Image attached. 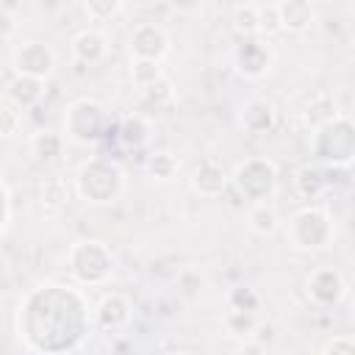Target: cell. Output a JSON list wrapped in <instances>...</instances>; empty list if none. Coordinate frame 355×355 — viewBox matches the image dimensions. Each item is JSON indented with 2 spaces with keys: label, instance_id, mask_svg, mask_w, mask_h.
<instances>
[{
  "label": "cell",
  "instance_id": "cell-1",
  "mask_svg": "<svg viewBox=\"0 0 355 355\" xmlns=\"http://www.w3.org/2000/svg\"><path fill=\"white\" fill-rule=\"evenodd\" d=\"M19 341L36 355L75 352L92 333V311L75 286L44 283L31 288L17 308Z\"/></svg>",
  "mask_w": 355,
  "mask_h": 355
},
{
  "label": "cell",
  "instance_id": "cell-2",
  "mask_svg": "<svg viewBox=\"0 0 355 355\" xmlns=\"http://www.w3.org/2000/svg\"><path fill=\"white\" fill-rule=\"evenodd\" d=\"M72 189L89 205H108L119 200V194L125 191V175L111 158L94 155L75 169Z\"/></svg>",
  "mask_w": 355,
  "mask_h": 355
},
{
  "label": "cell",
  "instance_id": "cell-3",
  "mask_svg": "<svg viewBox=\"0 0 355 355\" xmlns=\"http://www.w3.org/2000/svg\"><path fill=\"white\" fill-rule=\"evenodd\" d=\"M105 133H111V116L100 100L78 97V100L67 103L64 116H61V139L89 147V144H97L100 139H105Z\"/></svg>",
  "mask_w": 355,
  "mask_h": 355
},
{
  "label": "cell",
  "instance_id": "cell-4",
  "mask_svg": "<svg viewBox=\"0 0 355 355\" xmlns=\"http://www.w3.org/2000/svg\"><path fill=\"white\" fill-rule=\"evenodd\" d=\"M311 155L327 169H349L355 158V125L347 114H338L327 125L311 130Z\"/></svg>",
  "mask_w": 355,
  "mask_h": 355
},
{
  "label": "cell",
  "instance_id": "cell-5",
  "mask_svg": "<svg viewBox=\"0 0 355 355\" xmlns=\"http://www.w3.org/2000/svg\"><path fill=\"white\" fill-rule=\"evenodd\" d=\"M67 269L78 286L97 288L105 286L116 269V258L111 247L100 239H80L67 252Z\"/></svg>",
  "mask_w": 355,
  "mask_h": 355
},
{
  "label": "cell",
  "instance_id": "cell-6",
  "mask_svg": "<svg viewBox=\"0 0 355 355\" xmlns=\"http://www.w3.org/2000/svg\"><path fill=\"white\" fill-rule=\"evenodd\" d=\"M333 236H336L333 216L324 208H316V205H305V208L294 211L286 222V241L297 252L324 250L333 241Z\"/></svg>",
  "mask_w": 355,
  "mask_h": 355
},
{
  "label": "cell",
  "instance_id": "cell-7",
  "mask_svg": "<svg viewBox=\"0 0 355 355\" xmlns=\"http://www.w3.org/2000/svg\"><path fill=\"white\" fill-rule=\"evenodd\" d=\"M230 186L244 197L250 200L252 205L255 202H269L277 191V166L269 161V158H244L241 164H236L233 175H230Z\"/></svg>",
  "mask_w": 355,
  "mask_h": 355
},
{
  "label": "cell",
  "instance_id": "cell-8",
  "mask_svg": "<svg viewBox=\"0 0 355 355\" xmlns=\"http://www.w3.org/2000/svg\"><path fill=\"white\" fill-rule=\"evenodd\" d=\"M11 69L14 75L50 80L55 72V50L44 39H22L11 47Z\"/></svg>",
  "mask_w": 355,
  "mask_h": 355
},
{
  "label": "cell",
  "instance_id": "cell-9",
  "mask_svg": "<svg viewBox=\"0 0 355 355\" xmlns=\"http://www.w3.org/2000/svg\"><path fill=\"white\" fill-rule=\"evenodd\" d=\"M275 64V47L269 44V39L263 36H250L241 39L233 47V69L244 78V80H258L263 78Z\"/></svg>",
  "mask_w": 355,
  "mask_h": 355
},
{
  "label": "cell",
  "instance_id": "cell-10",
  "mask_svg": "<svg viewBox=\"0 0 355 355\" xmlns=\"http://www.w3.org/2000/svg\"><path fill=\"white\" fill-rule=\"evenodd\" d=\"M347 280L333 266H316L305 277V294L316 308H336L347 297Z\"/></svg>",
  "mask_w": 355,
  "mask_h": 355
},
{
  "label": "cell",
  "instance_id": "cell-11",
  "mask_svg": "<svg viewBox=\"0 0 355 355\" xmlns=\"http://www.w3.org/2000/svg\"><path fill=\"white\" fill-rule=\"evenodd\" d=\"M128 47H130V58H144V61H158L169 53V33L158 25V22H139L133 25L130 36H128Z\"/></svg>",
  "mask_w": 355,
  "mask_h": 355
},
{
  "label": "cell",
  "instance_id": "cell-12",
  "mask_svg": "<svg viewBox=\"0 0 355 355\" xmlns=\"http://www.w3.org/2000/svg\"><path fill=\"white\" fill-rule=\"evenodd\" d=\"M133 319V302L119 294V291H111L105 294L94 311H92V330H100V333H119L130 324Z\"/></svg>",
  "mask_w": 355,
  "mask_h": 355
},
{
  "label": "cell",
  "instance_id": "cell-13",
  "mask_svg": "<svg viewBox=\"0 0 355 355\" xmlns=\"http://www.w3.org/2000/svg\"><path fill=\"white\" fill-rule=\"evenodd\" d=\"M189 186H191V191H194L197 197H202V200H216V197H222V194L230 189V175L225 172L222 164L205 158V161H200V164L194 166V172H191V178H189Z\"/></svg>",
  "mask_w": 355,
  "mask_h": 355
},
{
  "label": "cell",
  "instance_id": "cell-14",
  "mask_svg": "<svg viewBox=\"0 0 355 355\" xmlns=\"http://www.w3.org/2000/svg\"><path fill=\"white\" fill-rule=\"evenodd\" d=\"M275 8H277V25L286 33H305L316 22V8L308 0H280L275 3Z\"/></svg>",
  "mask_w": 355,
  "mask_h": 355
},
{
  "label": "cell",
  "instance_id": "cell-15",
  "mask_svg": "<svg viewBox=\"0 0 355 355\" xmlns=\"http://www.w3.org/2000/svg\"><path fill=\"white\" fill-rule=\"evenodd\" d=\"M178 92L172 86L169 78H161L155 83H150L147 89H139V114L141 116H155V114H166L175 108Z\"/></svg>",
  "mask_w": 355,
  "mask_h": 355
},
{
  "label": "cell",
  "instance_id": "cell-16",
  "mask_svg": "<svg viewBox=\"0 0 355 355\" xmlns=\"http://www.w3.org/2000/svg\"><path fill=\"white\" fill-rule=\"evenodd\" d=\"M277 122V111L269 100H261V97H252L241 105V114H239V125L247 130V133H269Z\"/></svg>",
  "mask_w": 355,
  "mask_h": 355
},
{
  "label": "cell",
  "instance_id": "cell-17",
  "mask_svg": "<svg viewBox=\"0 0 355 355\" xmlns=\"http://www.w3.org/2000/svg\"><path fill=\"white\" fill-rule=\"evenodd\" d=\"M72 55L80 64H100L108 55V39L97 28H83L72 36Z\"/></svg>",
  "mask_w": 355,
  "mask_h": 355
},
{
  "label": "cell",
  "instance_id": "cell-18",
  "mask_svg": "<svg viewBox=\"0 0 355 355\" xmlns=\"http://www.w3.org/2000/svg\"><path fill=\"white\" fill-rule=\"evenodd\" d=\"M114 133H116V139H119L125 147L139 150V147H144V144L150 141V119L141 116L139 111H133V114H128V116L119 119V125H116Z\"/></svg>",
  "mask_w": 355,
  "mask_h": 355
},
{
  "label": "cell",
  "instance_id": "cell-19",
  "mask_svg": "<svg viewBox=\"0 0 355 355\" xmlns=\"http://www.w3.org/2000/svg\"><path fill=\"white\" fill-rule=\"evenodd\" d=\"M327 172L319 166V164H302L297 172H294V191L302 197V200H316L324 189H327Z\"/></svg>",
  "mask_w": 355,
  "mask_h": 355
},
{
  "label": "cell",
  "instance_id": "cell-20",
  "mask_svg": "<svg viewBox=\"0 0 355 355\" xmlns=\"http://www.w3.org/2000/svg\"><path fill=\"white\" fill-rule=\"evenodd\" d=\"M19 108H33L39 105V100L44 97V80H36V78H25V75H14L11 83H8V94Z\"/></svg>",
  "mask_w": 355,
  "mask_h": 355
},
{
  "label": "cell",
  "instance_id": "cell-21",
  "mask_svg": "<svg viewBox=\"0 0 355 355\" xmlns=\"http://www.w3.org/2000/svg\"><path fill=\"white\" fill-rule=\"evenodd\" d=\"M336 116H338V108H336V103H333V97H330L327 92H319L316 97H311L308 105H305V111H302V119H305V125H308L311 130L327 125V122L336 119Z\"/></svg>",
  "mask_w": 355,
  "mask_h": 355
},
{
  "label": "cell",
  "instance_id": "cell-22",
  "mask_svg": "<svg viewBox=\"0 0 355 355\" xmlns=\"http://www.w3.org/2000/svg\"><path fill=\"white\" fill-rule=\"evenodd\" d=\"M39 200L47 211H58L69 202V183L64 180V175H47L39 183Z\"/></svg>",
  "mask_w": 355,
  "mask_h": 355
},
{
  "label": "cell",
  "instance_id": "cell-23",
  "mask_svg": "<svg viewBox=\"0 0 355 355\" xmlns=\"http://www.w3.org/2000/svg\"><path fill=\"white\" fill-rule=\"evenodd\" d=\"M247 227L255 233V236H272L277 227H280V214L272 202H255L250 211H247Z\"/></svg>",
  "mask_w": 355,
  "mask_h": 355
},
{
  "label": "cell",
  "instance_id": "cell-24",
  "mask_svg": "<svg viewBox=\"0 0 355 355\" xmlns=\"http://www.w3.org/2000/svg\"><path fill=\"white\" fill-rule=\"evenodd\" d=\"M61 147H64V139H61V133H55V130H39V133L31 136V153H33V158L42 161V164L55 161V158L61 155Z\"/></svg>",
  "mask_w": 355,
  "mask_h": 355
},
{
  "label": "cell",
  "instance_id": "cell-25",
  "mask_svg": "<svg viewBox=\"0 0 355 355\" xmlns=\"http://www.w3.org/2000/svg\"><path fill=\"white\" fill-rule=\"evenodd\" d=\"M22 125H25V108H19L11 97H3L0 100V139L19 136Z\"/></svg>",
  "mask_w": 355,
  "mask_h": 355
},
{
  "label": "cell",
  "instance_id": "cell-26",
  "mask_svg": "<svg viewBox=\"0 0 355 355\" xmlns=\"http://www.w3.org/2000/svg\"><path fill=\"white\" fill-rule=\"evenodd\" d=\"M144 169H147V175H150L153 180L166 183V180H172L175 172H178V158H175L172 153H166V150H158V153H153V155L144 161Z\"/></svg>",
  "mask_w": 355,
  "mask_h": 355
},
{
  "label": "cell",
  "instance_id": "cell-27",
  "mask_svg": "<svg viewBox=\"0 0 355 355\" xmlns=\"http://www.w3.org/2000/svg\"><path fill=\"white\" fill-rule=\"evenodd\" d=\"M230 22H233V31L241 36V39H250V36H258V11L252 3H241L230 11Z\"/></svg>",
  "mask_w": 355,
  "mask_h": 355
},
{
  "label": "cell",
  "instance_id": "cell-28",
  "mask_svg": "<svg viewBox=\"0 0 355 355\" xmlns=\"http://www.w3.org/2000/svg\"><path fill=\"white\" fill-rule=\"evenodd\" d=\"M161 64L158 61H144V58H130V80L136 89H147L150 83L161 80Z\"/></svg>",
  "mask_w": 355,
  "mask_h": 355
},
{
  "label": "cell",
  "instance_id": "cell-29",
  "mask_svg": "<svg viewBox=\"0 0 355 355\" xmlns=\"http://www.w3.org/2000/svg\"><path fill=\"white\" fill-rule=\"evenodd\" d=\"M119 11H125V6L119 0H89V3H83V14L89 17V22H108Z\"/></svg>",
  "mask_w": 355,
  "mask_h": 355
},
{
  "label": "cell",
  "instance_id": "cell-30",
  "mask_svg": "<svg viewBox=\"0 0 355 355\" xmlns=\"http://www.w3.org/2000/svg\"><path fill=\"white\" fill-rule=\"evenodd\" d=\"M225 327H227L230 336L250 338V333L255 330V316H252V311H236V308H230L225 313Z\"/></svg>",
  "mask_w": 355,
  "mask_h": 355
},
{
  "label": "cell",
  "instance_id": "cell-31",
  "mask_svg": "<svg viewBox=\"0 0 355 355\" xmlns=\"http://www.w3.org/2000/svg\"><path fill=\"white\" fill-rule=\"evenodd\" d=\"M255 11H258V36L269 39L272 33H277V31H280V25H277V8H275V3H263V6H255Z\"/></svg>",
  "mask_w": 355,
  "mask_h": 355
},
{
  "label": "cell",
  "instance_id": "cell-32",
  "mask_svg": "<svg viewBox=\"0 0 355 355\" xmlns=\"http://www.w3.org/2000/svg\"><path fill=\"white\" fill-rule=\"evenodd\" d=\"M319 355H355V338L349 333H338L322 344Z\"/></svg>",
  "mask_w": 355,
  "mask_h": 355
},
{
  "label": "cell",
  "instance_id": "cell-33",
  "mask_svg": "<svg viewBox=\"0 0 355 355\" xmlns=\"http://www.w3.org/2000/svg\"><path fill=\"white\" fill-rule=\"evenodd\" d=\"M230 308H236V311H255L258 308V294L252 288H247V286H239V288L230 291Z\"/></svg>",
  "mask_w": 355,
  "mask_h": 355
},
{
  "label": "cell",
  "instance_id": "cell-34",
  "mask_svg": "<svg viewBox=\"0 0 355 355\" xmlns=\"http://www.w3.org/2000/svg\"><path fill=\"white\" fill-rule=\"evenodd\" d=\"M8 222H11V194H8L6 183L0 180V236L8 227Z\"/></svg>",
  "mask_w": 355,
  "mask_h": 355
},
{
  "label": "cell",
  "instance_id": "cell-35",
  "mask_svg": "<svg viewBox=\"0 0 355 355\" xmlns=\"http://www.w3.org/2000/svg\"><path fill=\"white\" fill-rule=\"evenodd\" d=\"M14 33H17V19L6 6H0V42L11 39Z\"/></svg>",
  "mask_w": 355,
  "mask_h": 355
},
{
  "label": "cell",
  "instance_id": "cell-36",
  "mask_svg": "<svg viewBox=\"0 0 355 355\" xmlns=\"http://www.w3.org/2000/svg\"><path fill=\"white\" fill-rule=\"evenodd\" d=\"M236 355H269V349H266V344L258 341V338H241Z\"/></svg>",
  "mask_w": 355,
  "mask_h": 355
},
{
  "label": "cell",
  "instance_id": "cell-37",
  "mask_svg": "<svg viewBox=\"0 0 355 355\" xmlns=\"http://www.w3.org/2000/svg\"><path fill=\"white\" fill-rule=\"evenodd\" d=\"M169 355H189V352H169Z\"/></svg>",
  "mask_w": 355,
  "mask_h": 355
}]
</instances>
